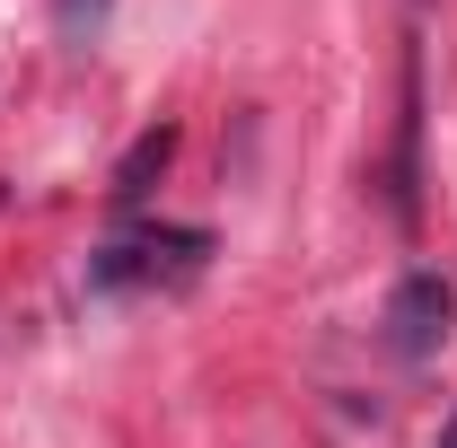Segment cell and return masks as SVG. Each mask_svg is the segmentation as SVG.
Returning a JSON list of instances; mask_svg holds the SVG:
<instances>
[{"mask_svg":"<svg viewBox=\"0 0 457 448\" xmlns=\"http://www.w3.org/2000/svg\"><path fill=\"white\" fill-rule=\"evenodd\" d=\"M203 255H212V237L203 228H150V237H114L106 255L88 264L97 290H132V281H194L203 273Z\"/></svg>","mask_w":457,"mask_h":448,"instance_id":"1","label":"cell"},{"mask_svg":"<svg viewBox=\"0 0 457 448\" xmlns=\"http://www.w3.org/2000/svg\"><path fill=\"white\" fill-rule=\"evenodd\" d=\"M440 448H457V413H449V422H440Z\"/></svg>","mask_w":457,"mask_h":448,"instance_id":"5","label":"cell"},{"mask_svg":"<svg viewBox=\"0 0 457 448\" xmlns=\"http://www.w3.org/2000/svg\"><path fill=\"white\" fill-rule=\"evenodd\" d=\"M79 9H97V0H62V18H79Z\"/></svg>","mask_w":457,"mask_h":448,"instance_id":"6","label":"cell"},{"mask_svg":"<svg viewBox=\"0 0 457 448\" xmlns=\"http://www.w3.org/2000/svg\"><path fill=\"white\" fill-rule=\"evenodd\" d=\"M413 176H422V54H404V123H396V220H413Z\"/></svg>","mask_w":457,"mask_h":448,"instance_id":"3","label":"cell"},{"mask_svg":"<svg viewBox=\"0 0 457 448\" xmlns=\"http://www.w3.org/2000/svg\"><path fill=\"white\" fill-rule=\"evenodd\" d=\"M449 317H457L449 281L440 273H404L396 290H387V352H396V361H431V352L449 343Z\"/></svg>","mask_w":457,"mask_h":448,"instance_id":"2","label":"cell"},{"mask_svg":"<svg viewBox=\"0 0 457 448\" xmlns=\"http://www.w3.org/2000/svg\"><path fill=\"white\" fill-rule=\"evenodd\" d=\"M168 159H176V123H150V132L123 150V168H114V203H141V194L168 176Z\"/></svg>","mask_w":457,"mask_h":448,"instance_id":"4","label":"cell"}]
</instances>
